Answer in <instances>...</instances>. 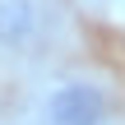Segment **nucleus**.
I'll use <instances>...</instances> for the list:
<instances>
[{
	"label": "nucleus",
	"instance_id": "2",
	"mask_svg": "<svg viewBox=\"0 0 125 125\" xmlns=\"http://www.w3.org/2000/svg\"><path fill=\"white\" fill-rule=\"evenodd\" d=\"M32 32V9L23 0H0V42H23Z\"/></svg>",
	"mask_w": 125,
	"mask_h": 125
},
{
	"label": "nucleus",
	"instance_id": "1",
	"mask_svg": "<svg viewBox=\"0 0 125 125\" xmlns=\"http://www.w3.org/2000/svg\"><path fill=\"white\" fill-rule=\"evenodd\" d=\"M107 116V97L93 83H65L46 97V121L51 125H97Z\"/></svg>",
	"mask_w": 125,
	"mask_h": 125
}]
</instances>
